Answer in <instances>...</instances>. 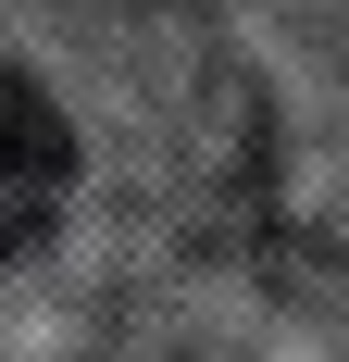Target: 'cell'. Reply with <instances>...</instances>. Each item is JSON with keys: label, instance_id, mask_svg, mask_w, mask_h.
<instances>
[{"label": "cell", "instance_id": "6da1fadb", "mask_svg": "<svg viewBox=\"0 0 349 362\" xmlns=\"http://www.w3.org/2000/svg\"><path fill=\"white\" fill-rule=\"evenodd\" d=\"M75 200V125L37 75H0V262H25Z\"/></svg>", "mask_w": 349, "mask_h": 362}]
</instances>
